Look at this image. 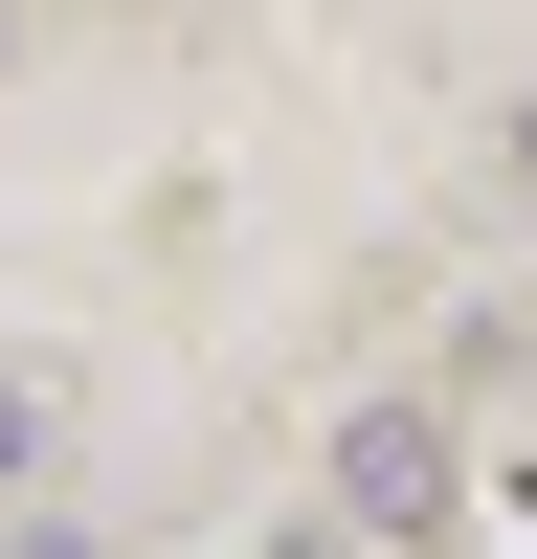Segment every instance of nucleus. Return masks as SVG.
Here are the masks:
<instances>
[{
  "label": "nucleus",
  "instance_id": "f257e3e1",
  "mask_svg": "<svg viewBox=\"0 0 537 559\" xmlns=\"http://www.w3.org/2000/svg\"><path fill=\"white\" fill-rule=\"evenodd\" d=\"M336 515L358 537H426L448 515V426H426V403H358V426H336Z\"/></svg>",
  "mask_w": 537,
  "mask_h": 559
},
{
  "label": "nucleus",
  "instance_id": "f03ea898",
  "mask_svg": "<svg viewBox=\"0 0 537 559\" xmlns=\"http://www.w3.org/2000/svg\"><path fill=\"white\" fill-rule=\"evenodd\" d=\"M45 448H68V381H45V358H0V492H23Z\"/></svg>",
  "mask_w": 537,
  "mask_h": 559
},
{
  "label": "nucleus",
  "instance_id": "7ed1b4c3",
  "mask_svg": "<svg viewBox=\"0 0 537 559\" xmlns=\"http://www.w3.org/2000/svg\"><path fill=\"white\" fill-rule=\"evenodd\" d=\"M492 157H515V179H537V112H515V134H492Z\"/></svg>",
  "mask_w": 537,
  "mask_h": 559
}]
</instances>
